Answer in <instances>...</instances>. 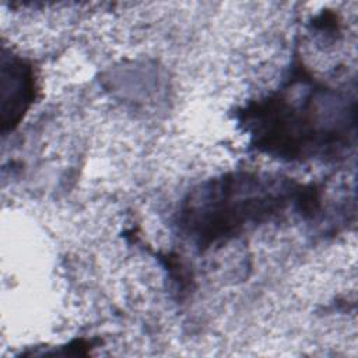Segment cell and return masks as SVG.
Returning a JSON list of instances; mask_svg holds the SVG:
<instances>
[{
  "label": "cell",
  "mask_w": 358,
  "mask_h": 358,
  "mask_svg": "<svg viewBox=\"0 0 358 358\" xmlns=\"http://www.w3.org/2000/svg\"><path fill=\"white\" fill-rule=\"evenodd\" d=\"M355 98L313 81L295 77L281 91L248 105L241 123L262 152L296 161L330 157L355 137Z\"/></svg>",
  "instance_id": "6da1fadb"
},
{
  "label": "cell",
  "mask_w": 358,
  "mask_h": 358,
  "mask_svg": "<svg viewBox=\"0 0 358 358\" xmlns=\"http://www.w3.org/2000/svg\"><path fill=\"white\" fill-rule=\"evenodd\" d=\"M291 206L303 214L316 211L317 192L281 176L231 172L189 193L178 225L183 235L206 249L275 218Z\"/></svg>",
  "instance_id": "7a4b0ae2"
},
{
  "label": "cell",
  "mask_w": 358,
  "mask_h": 358,
  "mask_svg": "<svg viewBox=\"0 0 358 358\" xmlns=\"http://www.w3.org/2000/svg\"><path fill=\"white\" fill-rule=\"evenodd\" d=\"M36 84L32 66L17 55L3 52L1 60V126L14 130L35 99Z\"/></svg>",
  "instance_id": "3957f363"
}]
</instances>
